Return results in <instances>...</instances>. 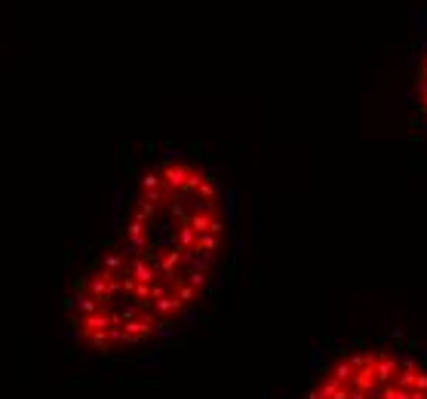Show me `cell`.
<instances>
[{
  "instance_id": "cell-1",
  "label": "cell",
  "mask_w": 427,
  "mask_h": 399,
  "mask_svg": "<svg viewBox=\"0 0 427 399\" xmlns=\"http://www.w3.org/2000/svg\"><path fill=\"white\" fill-rule=\"evenodd\" d=\"M228 236L219 178L166 157L139 178L120 234L77 277L68 329L93 350H132L175 326L206 295Z\"/></svg>"
},
{
  "instance_id": "cell-2",
  "label": "cell",
  "mask_w": 427,
  "mask_h": 399,
  "mask_svg": "<svg viewBox=\"0 0 427 399\" xmlns=\"http://www.w3.org/2000/svg\"><path fill=\"white\" fill-rule=\"evenodd\" d=\"M307 399H427V369L384 350L357 353L341 360Z\"/></svg>"
},
{
  "instance_id": "cell-3",
  "label": "cell",
  "mask_w": 427,
  "mask_h": 399,
  "mask_svg": "<svg viewBox=\"0 0 427 399\" xmlns=\"http://www.w3.org/2000/svg\"><path fill=\"white\" fill-rule=\"evenodd\" d=\"M418 105H421V111L427 117V56H424L421 68H418Z\"/></svg>"
}]
</instances>
